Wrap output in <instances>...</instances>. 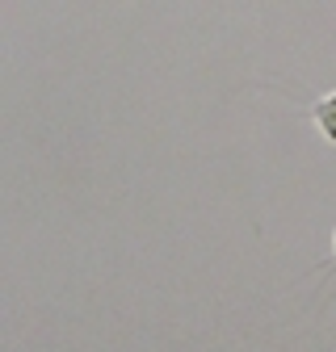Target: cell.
Listing matches in <instances>:
<instances>
[{"label":"cell","mask_w":336,"mask_h":352,"mask_svg":"<svg viewBox=\"0 0 336 352\" xmlns=\"http://www.w3.org/2000/svg\"><path fill=\"white\" fill-rule=\"evenodd\" d=\"M319 126H324L328 139H336V97H328V101L319 105Z\"/></svg>","instance_id":"obj_1"}]
</instances>
